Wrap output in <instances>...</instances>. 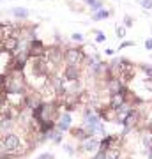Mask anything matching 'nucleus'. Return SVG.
<instances>
[{
	"label": "nucleus",
	"mask_w": 152,
	"mask_h": 159,
	"mask_svg": "<svg viewBox=\"0 0 152 159\" xmlns=\"http://www.w3.org/2000/svg\"><path fill=\"white\" fill-rule=\"evenodd\" d=\"M140 4L143 9H152V0H140Z\"/></svg>",
	"instance_id": "f3484780"
},
{
	"label": "nucleus",
	"mask_w": 152,
	"mask_h": 159,
	"mask_svg": "<svg viewBox=\"0 0 152 159\" xmlns=\"http://www.w3.org/2000/svg\"><path fill=\"white\" fill-rule=\"evenodd\" d=\"M64 148L67 150V154H69V156H74V148L71 147V145H64Z\"/></svg>",
	"instance_id": "412c9836"
},
{
	"label": "nucleus",
	"mask_w": 152,
	"mask_h": 159,
	"mask_svg": "<svg viewBox=\"0 0 152 159\" xmlns=\"http://www.w3.org/2000/svg\"><path fill=\"white\" fill-rule=\"evenodd\" d=\"M96 41H97V43H104V41H106L104 32H96Z\"/></svg>",
	"instance_id": "dca6fc26"
},
{
	"label": "nucleus",
	"mask_w": 152,
	"mask_h": 159,
	"mask_svg": "<svg viewBox=\"0 0 152 159\" xmlns=\"http://www.w3.org/2000/svg\"><path fill=\"white\" fill-rule=\"evenodd\" d=\"M62 78L67 83H74L81 80V66H74V64H67L62 69Z\"/></svg>",
	"instance_id": "7ed1b4c3"
},
{
	"label": "nucleus",
	"mask_w": 152,
	"mask_h": 159,
	"mask_svg": "<svg viewBox=\"0 0 152 159\" xmlns=\"http://www.w3.org/2000/svg\"><path fill=\"white\" fill-rule=\"evenodd\" d=\"M69 134H71V138H73V140H76V142H85V140L92 138V134H90L89 131L83 127V124H81V125H76V127H73V125H71Z\"/></svg>",
	"instance_id": "6e6552de"
},
{
	"label": "nucleus",
	"mask_w": 152,
	"mask_h": 159,
	"mask_svg": "<svg viewBox=\"0 0 152 159\" xmlns=\"http://www.w3.org/2000/svg\"><path fill=\"white\" fill-rule=\"evenodd\" d=\"M112 16V11H108V9H99L97 12H92V20L94 21H99V20H106V18Z\"/></svg>",
	"instance_id": "9d476101"
},
{
	"label": "nucleus",
	"mask_w": 152,
	"mask_h": 159,
	"mask_svg": "<svg viewBox=\"0 0 152 159\" xmlns=\"http://www.w3.org/2000/svg\"><path fill=\"white\" fill-rule=\"evenodd\" d=\"M124 27H126V29L133 27V18H131L129 14H126V16H124Z\"/></svg>",
	"instance_id": "ddd939ff"
},
{
	"label": "nucleus",
	"mask_w": 152,
	"mask_h": 159,
	"mask_svg": "<svg viewBox=\"0 0 152 159\" xmlns=\"http://www.w3.org/2000/svg\"><path fill=\"white\" fill-rule=\"evenodd\" d=\"M141 71H143V74L147 76V80H152V66L150 64H143V66H141Z\"/></svg>",
	"instance_id": "f8f14e48"
},
{
	"label": "nucleus",
	"mask_w": 152,
	"mask_h": 159,
	"mask_svg": "<svg viewBox=\"0 0 152 159\" xmlns=\"http://www.w3.org/2000/svg\"><path fill=\"white\" fill-rule=\"evenodd\" d=\"M71 125H73V115L69 113V111H62L58 120H57V131H60V133H69L71 129Z\"/></svg>",
	"instance_id": "423d86ee"
},
{
	"label": "nucleus",
	"mask_w": 152,
	"mask_h": 159,
	"mask_svg": "<svg viewBox=\"0 0 152 159\" xmlns=\"http://www.w3.org/2000/svg\"><path fill=\"white\" fill-rule=\"evenodd\" d=\"M6 159H14V157H11V156H9V157H6Z\"/></svg>",
	"instance_id": "5701e85b"
},
{
	"label": "nucleus",
	"mask_w": 152,
	"mask_h": 159,
	"mask_svg": "<svg viewBox=\"0 0 152 159\" xmlns=\"http://www.w3.org/2000/svg\"><path fill=\"white\" fill-rule=\"evenodd\" d=\"M35 159H55V156L51 152H44V154H41V156H37Z\"/></svg>",
	"instance_id": "a211bd4d"
},
{
	"label": "nucleus",
	"mask_w": 152,
	"mask_h": 159,
	"mask_svg": "<svg viewBox=\"0 0 152 159\" xmlns=\"http://www.w3.org/2000/svg\"><path fill=\"white\" fill-rule=\"evenodd\" d=\"M0 147L4 148L11 157L18 159L21 154L28 152L30 148H32V143H27V145H23V136H20L18 133H4V134H0Z\"/></svg>",
	"instance_id": "f257e3e1"
},
{
	"label": "nucleus",
	"mask_w": 152,
	"mask_h": 159,
	"mask_svg": "<svg viewBox=\"0 0 152 159\" xmlns=\"http://www.w3.org/2000/svg\"><path fill=\"white\" fill-rule=\"evenodd\" d=\"M104 53H106V55H113V50L112 48H108V50H104Z\"/></svg>",
	"instance_id": "4be33fe9"
},
{
	"label": "nucleus",
	"mask_w": 152,
	"mask_h": 159,
	"mask_svg": "<svg viewBox=\"0 0 152 159\" xmlns=\"http://www.w3.org/2000/svg\"><path fill=\"white\" fill-rule=\"evenodd\" d=\"M20 48V39L11 35V37H7L6 41H2L0 43V50L7 51V53H16V50Z\"/></svg>",
	"instance_id": "1a4fd4ad"
},
{
	"label": "nucleus",
	"mask_w": 152,
	"mask_h": 159,
	"mask_svg": "<svg viewBox=\"0 0 152 159\" xmlns=\"http://www.w3.org/2000/svg\"><path fill=\"white\" fill-rule=\"evenodd\" d=\"M64 60H66V64L81 66L87 60V53H85L83 48H67L64 51Z\"/></svg>",
	"instance_id": "f03ea898"
},
{
	"label": "nucleus",
	"mask_w": 152,
	"mask_h": 159,
	"mask_svg": "<svg viewBox=\"0 0 152 159\" xmlns=\"http://www.w3.org/2000/svg\"><path fill=\"white\" fill-rule=\"evenodd\" d=\"M117 35H118V39H124L126 37V27H117Z\"/></svg>",
	"instance_id": "2eb2a0df"
},
{
	"label": "nucleus",
	"mask_w": 152,
	"mask_h": 159,
	"mask_svg": "<svg viewBox=\"0 0 152 159\" xmlns=\"http://www.w3.org/2000/svg\"><path fill=\"white\" fill-rule=\"evenodd\" d=\"M97 150H99V140H97L96 136H92V138H89V140H85V142H80L76 152L87 154V156H94Z\"/></svg>",
	"instance_id": "20e7f679"
},
{
	"label": "nucleus",
	"mask_w": 152,
	"mask_h": 159,
	"mask_svg": "<svg viewBox=\"0 0 152 159\" xmlns=\"http://www.w3.org/2000/svg\"><path fill=\"white\" fill-rule=\"evenodd\" d=\"M46 58L50 60V62H53L55 66H58V64L64 60V51L60 46H50V48H46Z\"/></svg>",
	"instance_id": "0eeeda50"
},
{
	"label": "nucleus",
	"mask_w": 152,
	"mask_h": 159,
	"mask_svg": "<svg viewBox=\"0 0 152 159\" xmlns=\"http://www.w3.org/2000/svg\"><path fill=\"white\" fill-rule=\"evenodd\" d=\"M71 39H73L74 43H83V35L80 34V32H74V34L71 35Z\"/></svg>",
	"instance_id": "4468645a"
},
{
	"label": "nucleus",
	"mask_w": 152,
	"mask_h": 159,
	"mask_svg": "<svg viewBox=\"0 0 152 159\" xmlns=\"http://www.w3.org/2000/svg\"><path fill=\"white\" fill-rule=\"evenodd\" d=\"M145 50L152 51V37H150V39H147V41H145Z\"/></svg>",
	"instance_id": "aec40b11"
},
{
	"label": "nucleus",
	"mask_w": 152,
	"mask_h": 159,
	"mask_svg": "<svg viewBox=\"0 0 152 159\" xmlns=\"http://www.w3.org/2000/svg\"><path fill=\"white\" fill-rule=\"evenodd\" d=\"M27 50L30 57H46V46L41 39H32Z\"/></svg>",
	"instance_id": "39448f33"
},
{
	"label": "nucleus",
	"mask_w": 152,
	"mask_h": 159,
	"mask_svg": "<svg viewBox=\"0 0 152 159\" xmlns=\"http://www.w3.org/2000/svg\"><path fill=\"white\" fill-rule=\"evenodd\" d=\"M129 46H135V43H133V41H124V43L120 44L118 50H124V48H129Z\"/></svg>",
	"instance_id": "6ab92c4d"
},
{
	"label": "nucleus",
	"mask_w": 152,
	"mask_h": 159,
	"mask_svg": "<svg viewBox=\"0 0 152 159\" xmlns=\"http://www.w3.org/2000/svg\"><path fill=\"white\" fill-rule=\"evenodd\" d=\"M12 14H14L18 20H27V18H28L27 7H14V9H12Z\"/></svg>",
	"instance_id": "9b49d317"
}]
</instances>
